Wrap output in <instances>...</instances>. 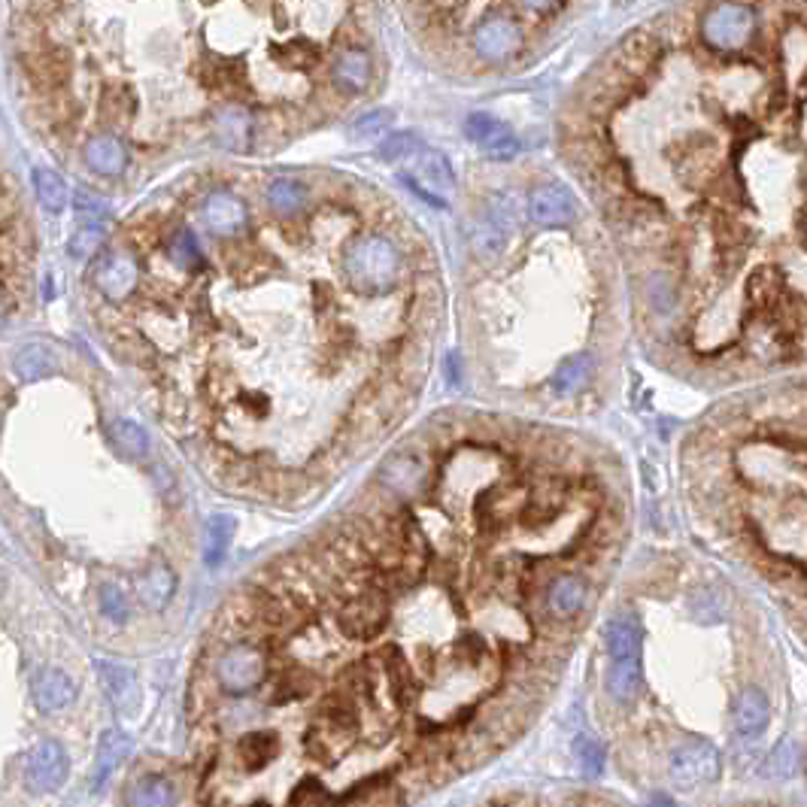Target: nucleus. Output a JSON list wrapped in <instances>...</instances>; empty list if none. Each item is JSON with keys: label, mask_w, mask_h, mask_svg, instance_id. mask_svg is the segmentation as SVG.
<instances>
[{"label": "nucleus", "mask_w": 807, "mask_h": 807, "mask_svg": "<svg viewBox=\"0 0 807 807\" xmlns=\"http://www.w3.org/2000/svg\"><path fill=\"white\" fill-rule=\"evenodd\" d=\"M46 370H49V355L40 346H28V350L18 353V374L25 380H37V377H43Z\"/></svg>", "instance_id": "nucleus-30"}, {"label": "nucleus", "mask_w": 807, "mask_h": 807, "mask_svg": "<svg viewBox=\"0 0 807 807\" xmlns=\"http://www.w3.org/2000/svg\"><path fill=\"white\" fill-rule=\"evenodd\" d=\"M265 204L274 216H298L310 204V189L298 177H277L267 182Z\"/></svg>", "instance_id": "nucleus-16"}, {"label": "nucleus", "mask_w": 807, "mask_h": 807, "mask_svg": "<svg viewBox=\"0 0 807 807\" xmlns=\"http://www.w3.org/2000/svg\"><path fill=\"white\" fill-rule=\"evenodd\" d=\"M131 753V741L125 737V734H116V732H110L106 737L101 741V759H98V774H94V780L101 783L103 778H110V771L116 768L125 756Z\"/></svg>", "instance_id": "nucleus-25"}, {"label": "nucleus", "mask_w": 807, "mask_h": 807, "mask_svg": "<svg viewBox=\"0 0 807 807\" xmlns=\"http://www.w3.org/2000/svg\"><path fill=\"white\" fill-rule=\"evenodd\" d=\"M101 674L106 680V690L113 695V702L125 710H131L134 702H137V686H134L131 671L125 668H116V665H101Z\"/></svg>", "instance_id": "nucleus-24"}, {"label": "nucleus", "mask_w": 807, "mask_h": 807, "mask_svg": "<svg viewBox=\"0 0 807 807\" xmlns=\"http://www.w3.org/2000/svg\"><path fill=\"white\" fill-rule=\"evenodd\" d=\"M67 778V753L55 741H43L25 756V780L34 793H52Z\"/></svg>", "instance_id": "nucleus-8"}, {"label": "nucleus", "mask_w": 807, "mask_h": 807, "mask_svg": "<svg viewBox=\"0 0 807 807\" xmlns=\"http://www.w3.org/2000/svg\"><path fill=\"white\" fill-rule=\"evenodd\" d=\"M753 30H756V13L747 3H737V0H722L717 7H710L702 18L705 43L719 49V52L741 49L744 43H749Z\"/></svg>", "instance_id": "nucleus-3"}, {"label": "nucleus", "mask_w": 807, "mask_h": 807, "mask_svg": "<svg viewBox=\"0 0 807 807\" xmlns=\"http://www.w3.org/2000/svg\"><path fill=\"white\" fill-rule=\"evenodd\" d=\"M343 282L367 298L395 294L404 282V252L382 231H358L340 247Z\"/></svg>", "instance_id": "nucleus-2"}, {"label": "nucleus", "mask_w": 807, "mask_h": 807, "mask_svg": "<svg viewBox=\"0 0 807 807\" xmlns=\"http://www.w3.org/2000/svg\"><path fill=\"white\" fill-rule=\"evenodd\" d=\"M577 756H580V765H583L587 778H598L604 771V749L589 734L577 737Z\"/></svg>", "instance_id": "nucleus-29"}, {"label": "nucleus", "mask_w": 807, "mask_h": 807, "mask_svg": "<svg viewBox=\"0 0 807 807\" xmlns=\"http://www.w3.org/2000/svg\"><path fill=\"white\" fill-rule=\"evenodd\" d=\"M231 538H235V519L231 516H213L206 522V562L210 565L219 562Z\"/></svg>", "instance_id": "nucleus-26"}, {"label": "nucleus", "mask_w": 807, "mask_h": 807, "mask_svg": "<svg viewBox=\"0 0 807 807\" xmlns=\"http://www.w3.org/2000/svg\"><path fill=\"white\" fill-rule=\"evenodd\" d=\"M419 149H423V143H419L416 137H411V134H395V137L386 140V147L380 149V155L392 164H411Z\"/></svg>", "instance_id": "nucleus-28"}, {"label": "nucleus", "mask_w": 807, "mask_h": 807, "mask_svg": "<svg viewBox=\"0 0 807 807\" xmlns=\"http://www.w3.org/2000/svg\"><path fill=\"white\" fill-rule=\"evenodd\" d=\"M201 216H204L206 228L216 237H235L247 225V206L231 191L216 189L204 198Z\"/></svg>", "instance_id": "nucleus-10"}, {"label": "nucleus", "mask_w": 807, "mask_h": 807, "mask_svg": "<svg viewBox=\"0 0 807 807\" xmlns=\"http://www.w3.org/2000/svg\"><path fill=\"white\" fill-rule=\"evenodd\" d=\"M74 204H76V213H79V216H103V213H106V201L98 198V194H91V191H86V189L76 191Z\"/></svg>", "instance_id": "nucleus-34"}, {"label": "nucleus", "mask_w": 807, "mask_h": 807, "mask_svg": "<svg viewBox=\"0 0 807 807\" xmlns=\"http://www.w3.org/2000/svg\"><path fill=\"white\" fill-rule=\"evenodd\" d=\"M622 531L610 474L556 434L404 443L210 622L189 677L201 807H413L495 759L580 631L550 589L614 568Z\"/></svg>", "instance_id": "nucleus-1"}, {"label": "nucleus", "mask_w": 807, "mask_h": 807, "mask_svg": "<svg viewBox=\"0 0 807 807\" xmlns=\"http://www.w3.org/2000/svg\"><path fill=\"white\" fill-rule=\"evenodd\" d=\"M34 189H37V198H40V204L49 213H59L67 204V186H64V179L59 174H52V171H46V167L34 171Z\"/></svg>", "instance_id": "nucleus-22"}, {"label": "nucleus", "mask_w": 807, "mask_h": 807, "mask_svg": "<svg viewBox=\"0 0 807 807\" xmlns=\"http://www.w3.org/2000/svg\"><path fill=\"white\" fill-rule=\"evenodd\" d=\"M486 807H610L602 798H589V795H553V798H531V795H519V798H504L495 805Z\"/></svg>", "instance_id": "nucleus-23"}, {"label": "nucleus", "mask_w": 807, "mask_h": 807, "mask_svg": "<svg viewBox=\"0 0 807 807\" xmlns=\"http://www.w3.org/2000/svg\"><path fill=\"white\" fill-rule=\"evenodd\" d=\"M98 598H101V610L106 617L113 619V622H125V617H128V598H125L122 589L103 587Z\"/></svg>", "instance_id": "nucleus-31"}, {"label": "nucleus", "mask_w": 807, "mask_h": 807, "mask_svg": "<svg viewBox=\"0 0 807 807\" xmlns=\"http://www.w3.org/2000/svg\"><path fill=\"white\" fill-rule=\"evenodd\" d=\"M140 279H143V270H140L131 252L125 250L106 252L98 262V267H94V289L110 304L128 301L134 289H140Z\"/></svg>", "instance_id": "nucleus-6"}, {"label": "nucleus", "mask_w": 807, "mask_h": 807, "mask_svg": "<svg viewBox=\"0 0 807 807\" xmlns=\"http://www.w3.org/2000/svg\"><path fill=\"white\" fill-rule=\"evenodd\" d=\"M465 134H468L470 143H477V147L483 149L489 159H499V162H507V159H514L516 152H519V143H516L514 131L499 122V118L492 116H470L465 122Z\"/></svg>", "instance_id": "nucleus-9"}, {"label": "nucleus", "mask_w": 807, "mask_h": 807, "mask_svg": "<svg viewBox=\"0 0 807 807\" xmlns=\"http://www.w3.org/2000/svg\"><path fill=\"white\" fill-rule=\"evenodd\" d=\"M592 367L595 365H592L589 355H571V358L558 362V367L553 370V380H550L553 392H556L558 398L577 395V392L589 382V377H592Z\"/></svg>", "instance_id": "nucleus-21"}, {"label": "nucleus", "mask_w": 807, "mask_h": 807, "mask_svg": "<svg viewBox=\"0 0 807 807\" xmlns=\"http://www.w3.org/2000/svg\"><path fill=\"white\" fill-rule=\"evenodd\" d=\"M526 13H546V10H553L556 7V0H516Z\"/></svg>", "instance_id": "nucleus-35"}, {"label": "nucleus", "mask_w": 807, "mask_h": 807, "mask_svg": "<svg viewBox=\"0 0 807 807\" xmlns=\"http://www.w3.org/2000/svg\"><path fill=\"white\" fill-rule=\"evenodd\" d=\"M113 438H116L118 450L125 455H134V458H140V455H147V431L140 426H134L128 419H122L113 426Z\"/></svg>", "instance_id": "nucleus-27"}, {"label": "nucleus", "mask_w": 807, "mask_h": 807, "mask_svg": "<svg viewBox=\"0 0 807 807\" xmlns=\"http://www.w3.org/2000/svg\"><path fill=\"white\" fill-rule=\"evenodd\" d=\"M177 783L167 778H143L125 793V807H177Z\"/></svg>", "instance_id": "nucleus-19"}, {"label": "nucleus", "mask_w": 807, "mask_h": 807, "mask_svg": "<svg viewBox=\"0 0 807 807\" xmlns=\"http://www.w3.org/2000/svg\"><path fill=\"white\" fill-rule=\"evenodd\" d=\"M468 46L483 64H501V61L514 59L516 52L526 46V30L510 18H489L470 30Z\"/></svg>", "instance_id": "nucleus-5"}, {"label": "nucleus", "mask_w": 807, "mask_h": 807, "mask_svg": "<svg viewBox=\"0 0 807 807\" xmlns=\"http://www.w3.org/2000/svg\"><path fill=\"white\" fill-rule=\"evenodd\" d=\"M83 159L89 164L94 174H118L125 162H128V149L125 143L118 140L116 134H94L86 140V147H83Z\"/></svg>", "instance_id": "nucleus-17"}, {"label": "nucleus", "mask_w": 807, "mask_h": 807, "mask_svg": "<svg viewBox=\"0 0 807 807\" xmlns=\"http://www.w3.org/2000/svg\"><path fill=\"white\" fill-rule=\"evenodd\" d=\"M386 122H389L386 113H367V116H362L355 122L353 134L355 137H362V140H377V137L386 131Z\"/></svg>", "instance_id": "nucleus-33"}, {"label": "nucleus", "mask_w": 807, "mask_h": 807, "mask_svg": "<svg viewBox=\"0 0 807 807\" xmlns=\"http://www.w3.org/2000/svg\"><path fill=\"white\" fill-rule=\"evenodd\" d=\"M719 753L705 737H686L668 759V774L677 790H695L719 780Z\"/></svg>", "instance_id": "nucleus-4"}, {"label": "nucleus", "mask_w": 807, "mask_h": 807, "mask_svg": "<svg viewBox=\"0 0 807 807\" xmlns=\"http://www.w3.org/2000/svg\"><path fill=\"white\" fill-rule=\"evenodd\" d=\"M101 237H103V231H98V228H86V231H79V235L71 240V247H67L71 259H74V262H86V259H91L94 250H98V243H101Z\"/></svg>", "instance_id": "nucleus-32"}, {"label": "nucleus", "mask_w": 807, "mask_h": 807, "mask_svg": "<svg viewBox=\"0 0 807 807\" xmlns=\"http://www.w3.org/2000/svg\"><path fill=\"white\" fill-rule=\"evenodd\" d=\"M331 79H335V89L343 94V98H355L370 86L374 79V61H370V52L365 46H350L343 49L335 61V71H331Z\"/></svg>", "instance_id": "nucleus-11"}, {"label": "nucleus", "mask_w": 807, "mask_h": 807, "mask_svg": "<svg viewBox=\"0 0 807 807\" xmlns=\"http://www.w3.org/2000/svg\"><path fill=\"white\" fill-rule=\"evenodd\" d=\"M771 722V705L759 686H747L734 702V729L744 737H759Z\"/></svg>", "instance_id": "nucleus-15"}, {"label": "nucleus", "mask_w": 807, "mask_h": 807, "mask_svg": "<svg viewBox=\"0 0 807 807\" xmlns=\"http://www.w3.org/2000/svg\"><path fill=\"white\" fill-rule=\"evenodd\" d=\"M644 686V665L641 659H622L610 665L607 671V695L617 705H631Z\"/></svg>", "instance_id": "nucleus-18"}, {"label": "nucleus", "mask_w": 807, "mask_h": 807, "mask_svg": "<svg viewBox=\"0 0 807 807\" xmlns=\"http://www.w3.org/2000/svg\"><path fill=\"white\" fill-rule=\"evenodd\" d=\"M162 259L174 267V270H179V274H191V270H198V267L204 265L206 252L189 225H179V228H174V231L167 235V240H164Z\"/></svg>", "instance_id": "nucleus-13"}, {"label": "nucleus", "mask_w": 807, "mask_h": 807, "mask_svg": "<svg viewBox=\"0 0 807 807\" xmlns=\"http://www.w3.org/2000/svg\"><path fill=\"white\" fill-rule=\"evenodd\" d=\"M604 644H607V656L610 661H622V659H641V646H644V631H641V622L638 617H614L607 622V631H604Z\"/></svg>", "instance_id": "nucleus-14"}, {"label": "nucleus", "mask_w": 807, "mask_h": 807, "mask_svg": "<svg viewBox=\"0 0 807 807\" xmlns=\"http://www.w3.org/2000/svg\"><path fill=\"white\" fill-rule=\"evenodd\" d=\"M407 167H411L413 186L419 189V194H428L434 204H446V201L453 198L455 191L453 167H450V162L443 159L441 152L423 147Z\"/></svg>", "instance_id": "nucleus-7"}, {"label": "nucleus", "mask_w": 807, "mask_h": 807, "mask_svg": "<svg viewBox=\"0 0 807 807\" xmlns=\"http://www.w3.org/2000/svg\"><path fill=\"white\" fill-rule=\"evenodd\" d=\"M34 698L43 710H61L74 702V683L71 677L61 674L55 668H49L43 674L34 680Z\"/></svg>", "instance_id": "nucleus-20"}, {"label": "nucleus", "mask_w": 807, "mask_h": 807, "mask_svg": "<svg viewBox=\"0 0 807 807\" xmlns=\"http://www.w3.org/2000/svg\"><path fill=\"white\" fill-rule=\"evenodd\" d=\"M529 216L543 228L571 225L577 219V201L571 198V191L558 189V186H541L531 191Z\"/></svg>", "instance_id": "nucleus-12"}]
</instances>
